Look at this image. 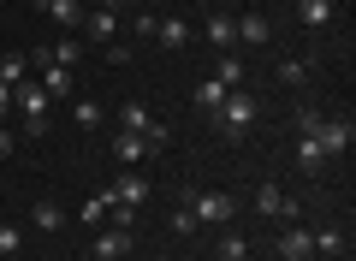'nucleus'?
<instances>
[{"mask_svg": "<svg viewBox=\"0 0 356 261\" xmlns=\"http://www.w3.org/2000/svg\"><path fill=\"white\" fill-rule=\"evenodd\" d=\"M232 30H238V42H250V48H261V42L273 36V24H267V13H243V18H232Z\"/></svg>", "mask_w": 356, "mask_h": 261, "instance_id": "nucleus-10", "label": "nucleus"}, {"mask_svg": "<svg viewBox=\"0 0 356 261\" xmlns=\"http://www.w3.org/2000/svg\"><path fill=\"white\" fill-rule=\"evenodd\" d=\"M184 208L196 214V226H226L232 214H238V196H226V190H196Z\"/></svg>", "mask_w": 356, "mask_h": 261, "instance_id": "nucleus-3", "label": "nucleus"}, {"mask_svg": "<svg viewBox=\"0 0 356 261\" xmlns=\"http://www.w3.org/2000/svg\"><path fill=\"white\" fill-rule=\"evenodd\" d=\"M154 42H161V48H184V42H191V24H184V18H161V24H154Z\"/></svg>", "mask_w": 356, "mask_h": 261, "instance_id": "nucleus-15", "label": "nucleus"}, {"mask_svg": "<svg viewBox=\"0 0 356 261\" xmlns=\"http://www.w3.org/2000/svg\"><path fill=\"white\" fill-rule=\"evenodd\" d=\"M154 24H161V18H154V13H143V18H131V30H137V36H149V42H154Z\"/></svg>", "mask_w": 356, "mask_h": 261, "instance_id": "nucleus-30", "label": "nucleus"}, {"mask_svg": "<svg viewBox=\"0 0 356 261\" xmlns=\"http://www.w3.org/2000/svg\"><path fill=\"white\" fill-rule=\"evenodd\" d=\"M36 84L48 89L54 101H72V95H77V77L65 72V65H42V77H36Z\"/></svg>", "mask_w": 356, "mask_h": 261, "instance_id": "nucleus-9", "label": "nucleus"}, {"mask_svg": "<svg viewBox=\"0 0 356 261\" xmlns=\"http://www.w3.org/2000/svg\"><path fill=\"white\" fill-rule=\"evenodd\" d=\"M339 249H344V232H332V226L315 232V255H339Z\"/></svg>", "mask_w": 356, "mask_h": 261, "instance_id": "nucleus-25", "label": "nucleus"}, {"mask_svg": "<svg viewBox=\"0 0 356 261\" xmlns=\"http://www.w3.org/2000/svg\"><path fill=\"white\" fill-rule=\"evenodd\" d=\"M297 18H303L309 30H327V24H332V0H303V6H297Z\"/></svg>", "mask_w": 356, "mask_h": 261, "instance_id": "nucleus-17", "label": "nucleus"}, {"mask_svg": "<svg viewBox=\"0 0 356 261\" xmlns=\"http://www.w3.org/2000/svg\"><path fill=\"white\" fill-rule=\"evenodd\" d=\"M0 119H13V84L0 77Z\"/></svg>", "mask_w": 356, "mask_h": 261, "instance_id": "nucleus-31", "label": "nucleus"}, {"mask_svg": "<svg viewBox=\"0 0 356 261\" xmlns=\"http://www.w3.org/2000/svg\"><path fill=\"white\" fill-rule=\"evenodd\" d=\"M154 125H161V119H154L143 101H125V107H119V131H137V137H149Z\"/></svg>", "mask_w": 356, "mask_h": 261, "instance_id": "nucleus-13", "label": "nucleus"}, {"mask_svg": "<svg viewBox=\"0 0 356 261\" xmlns=\"http://www.w3.org/2000/svg\"><path fill=\"white\" fill-rule=\"evenodd\" d=\"M13 107L24 113V131H48V107H54V95H48L42 84H30V77H24V84L13 89Z\"/></svg>", "mask_w": 356, "mask_h": 261, "instance_id": "nucleus-2", "label": "nucleus"}, {"mask_svg": "<svg viewBox=\"0 0 356 261\" xmlns=\"http://www.w3.org/2000/svg\"><path fill=\"white\" fill-rule=\"evenodd\" d=\"M30 226H42V232H60V226H65V214H60V202H48V196H42L36 208H30Z\"/></svg>", "mask_w": 356, "mask_h": 261, "instance_id": "nucleus-18", "label": "nucleus"}, {"mask_svg": "<svg viewBox=\"0 0 356 261\" xmlns=\"http://www.w3.org/2000/svg\"><path fill=\"white\" fill-rule=\"evenodd\" d=\"M113 155H119V161H125V166H137L143 155H149V143H143L137 131H119V137H113Z\"/></svg>", "mask_w": 356, "mask_h": 261, "instance_id": "nucleus-16", "label": "nucleus"}, {"mask_svg": "<svg viewBox=\"0 0 356 261\" xmlns=\"http://www.w3.org/2000/svg\"><path fill=\"white\" fill-rule=\"evenodd\" d=\"M83 36H95L107 48V36H119V6H95V13H83Z\"/></svg>", "mask_w": 356, "mask_h": 261, "instance_id": "nucleus-7", "label": "nucleus"}, {"mask_svg": "<svg viewBox=\"0 0 356 261\" xmlns=\"http://www.w3.org/2000/svg\"><path fill=\"white\" fill-rule=\"evenodd\" d=\"M255 214H267V220H273V214L297 220V202H285V196H280V184H261V190H255Z\"/></svg>", "mask_w": 356, "mask_h": 261, "instance_id": "nucleus-12", "label": "nucleus"}, {"mask_svg": "<svg viewBox=\"0 0 356 261\" xmlns=\"http://www.w3.org/2000/svg\"><path fill=\"white\" fill-rule=\"evenodd\" d=\"M214 84H226V89H238V84H243V60H238V54H220V72H214Z\"/></svg>", "mask_w": 356, "mask_h": 261, "instance_id": "nucleus-22", "label": "nucleus"}, {"mask_svg": "<svg viewBox=\"0 0 356 261\" xmlns=\"http://www.w3.org/2000/svg\"><path fill=\"white\" fill-rule=\"evenodd\" d=\"M24 72H30V60H24V54H6V60H0V77H6V84H24Z\"/></svg>", "mask_w": 356, "mask_h": 261, "instance_id": "nucleus-24", "label": "nucleus"}, {"mask_svg": "<svg viewBox=\"0 0 356 261\" xmlns=\"http://www.w3.org/2000/svg\"><path fill=\"white\" fill-rule=\"evenodd\" d=\"M18 244H24V232L18 226H0V255H18Z\"/></svg>", "mask_w": 356, "mask_h": 261, "instance_id": "nucleus-26", "label": "nucleus"}, {"mask_svg": "<svg viewBox=\"0 0 356 261\" xmlns=\"http://www.w3.org/2000/svg\"><path fill=\"white\" fill-rule=\"evenodd\" d=\"M280 77H285V84H303L309 65H303V60H285V65H280Z\"/></svg>", "mask_w": 356, "mask_h": 261, "instance_id": "nucleus-29", "label": "nucleus"}, {"mask_svg": "<svg viewBox=\"0 0 356 261\" xmlns=\"http://www.w3.org/2000/svg\"><path fill=\"white\" fill-rule=\"evenodd\" d=\"M0 161H13V131L0 125Z\"/></svg>", "mask_w": 356, "mask_h": 261, "instance_id": "nucleus-32", "label": "nucleus"}, {"mask_svg": "<svg viewBox=\"0 0 356 261\" xmlns=\"http://www.w3.org/2000/svg\"><path fill=\"white\" fill-rule=\"evenodd\" d=\"M315 125H321V113L303 107V113H297V137H315Z\"/></svg>", "mask_w": 356, "mask_h": 261, "instance_id": "nucleus-28", "label": "nucleus"}, {"mask_svg": "<svg viewBox=\"0 0 356 261\" xmlns=\"http://www.w3.org/2000/svg\"><path fill=\"white\" fill-rule=\"evenodd\" d=\"M149 261H161V255H149Z\"/></svg>", "mask_w": 356, "mask_h": 261, "instance_id": "nucleus-36", "label": "nucleus"}, {"mask_svg": "<svg viewBox=\"0 0 356 261\" xmlns=\"http://www.w3.org/2000/svg\"><path fill=\"white\" fill-rule=\"evenodd\" d=\"M297 166H303V173H321V166H327V155H321L315 137H297Z\"/></svg>", "mask_w": 356, "mask_h": 261, "instance_id": "nucleus-19", "label": "nucleus"}, {"mask_svg": "<svg viewBox=\"0 0 356 261\" xmlns=\"http://www.w3.org/2000/svg\"><path fill=\"white\" fill-rule=\"evenodd\" d=\"M72 119L83 125V131H95V125H102V101H89V95H77V101H72Z\"/></svg>", "mask_w": 356, "mask_h": 261, "instance_id": "nucleus-20", "label": "nucleus"}, {"mask_svg": "<svg viewBox=\"0 0 356 261\" xmlns=\"http://www.w3.org/2000/svg\"><path fill=\"white\" fill-rule=\"evenodd\" d=\"M89 255H95V261H125L131 255V232H119V226H113V232H102Z\"/></svg>", "mask_w": 356, "mask_h": 261, "instance_id": "nucleus-11", "label": "nucleus"}, {"mask_svg": "<svg viewBox=\"0 0 356 261\" xmlns=\"http://www.w3.org/2000/svg\"><path fill=\"white\" fill-rule=\"evenodd\" d=\"M202 6H214V0H202Z\"/></svg>", "mask_w": 356, "mask_h": 261, "instance_id": "nucleus-35", "label": "nucleus"}, {"mask_svg": "<svg viewBox=\"0 0 356 261\" xmlns=\"http://www.w3.org/2000/svg\"><path fill=\"white\" fill-rule=\"evenodd\" d=\"M315 143H321V155H344L356 143V125L350 119H321L315 125Z\"/></svg>", "mask_w": 356, "mask_h": 261, "instance_id": "nucleus-4", "label": "nucleus"}, {"mask_svg": "<svg viewBox=\"0 0 356 261\" xmlns=\"http://www.w3.org/2000/svg\"><path fill=\"white\" fill-rule=\"evenodd\" d=\"M60 30H83V0H36Z\"/></svg>", "mask_w": 356, "mask_h": 261, "instance_id": "nucleus-8", "label": "nucleus"}, {"mask_svg": "<svg viewBox=\"0 0 356 261\" xmlns=\"http://www.w3.org/2000/svg\"><path fill=\"white\" fill-rule=\"evenodd\" d=\"M172 232H178V237H191V232H202V226H196L191 208H178V214H172Z\"/></svg>", "mask_w": 356, "mask_h": 261, "instance_id": "nucleus-27", "label": "nucleus"}, {"mask_svg": "<svg viewBox=\"0 0 356 261\" xmlns=\"http://www.w3.org/2000/svg\"><path fill=\"white\" fill-rule=\"evenodd\" d=\"M220 261H250V244H243V232H226V237H220Z\"/></svg>", "mask_w": 356, "mask_h": 261, "instance_id": "nucleus-23", "label": "nucleus"}, {"mask_svg": "<svg viewBox=\"0 0 356 261\" xmlns=\"http://www.w3.org/2000/svg\"><path fill=\"white\" fill-rule=\"evenodd\" d=\"M280 255H285V261H315V232L291 220V226L280 232Z\"/></svg>", "mask_w": 356, "mask_h": 261, "instance_id": "nucleus-5", "label": "nucleus"}, {"mask_svg": "<svg viewBox=\"0 0 356 261\" xmlns=\"http://www.w3.org/2000/svg\"><path fill=\"white\" fill-rule=\"evenodd\" d=\"M172 261H191V255H172Z\"/></svg>", "mask_w": 356, "mask_h": 261, "instance_id": "nucleus-34", "label": "nucleus"}, {"mask_svg": "<svg viewBox=\"0 0 356 261\" xmlns=\"http://www.w3.org/2000/svg\"><path fill=\"white\" fill-rule=\"evenodd\" d=\"M214 125H220V137H243V131L255 125V95L250 89H232V95L214 107Z\"/></svg>", "mask_w": 356, "mask_h": 261, "instance_id": "nucleus-1", "label": "nucleus"}, {"mask_svg": "<svg viewBox=\"0 0 356 261\" xmlns=\"http://www.w3.org/2000/svg\"><path fill=\"white\" fill-rule=\"evenodd\" d=\"M95 6H119V0H95Z\"/></svg>", "mask_w": 356, "mask_h": 261, "instance_id": "nucleus-33", "label": "nucleus"}, {"mask_svg": "<svg viewBox=\"0 0 356 261\" xmlns=\"http://www.w3.org/2000/svg\"><path fill=\"white\" fill-rule=\"evenodd\" d=\"M202 42H208V48H220V54H232V42H238V30H232V18H226V13H214V18L202 24Z\"/></svg>", "mask_w": 356, "mask_h": 261, "instance_id": "nucleus-14", "label": "nucleus"}, {"mask_svg": "<svg viewBox=\"0 0 356 261\" xmlns=\"http://www.w3.org/2000/svg\"><path fill=\"white\" fill-rule=\"evenodd\" d=\"M77 60H83V42L77 36H60V42H48V48H36V65H65V72H77Z\"/></svg>", "mask_w": 356, "mask_h": 261, "instance_id": "nucleus-6", "label": "nucleus"}, {"mask_svg": "<svg viewBox=\"0 0 356 261\" xmlns=\"http://www.w3.org/2000/svg\"><path fill=\"white\" fill-rule=\"evenodd\" d=\"M226 95H232V89H226V84H214V77H202V84H196V107H208V113H214Z\"/></svg>", "mask_w": 356, "mask_h": 261, "instance_id": "nucleus-21", "label": "nucleus"}]
</instances>
